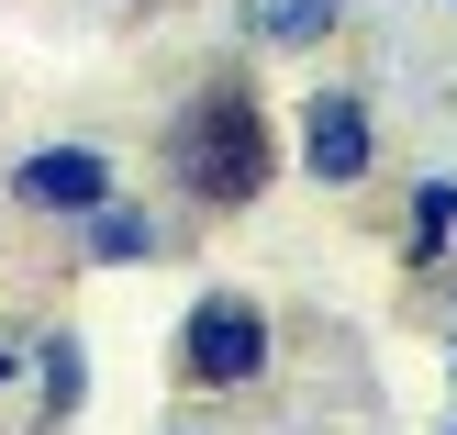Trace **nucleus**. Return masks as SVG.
<instances>
[{
  "instance_id": "nucleus-1",
  "label": "nucleus",
  "mask_w": 457,
  "mask_h": 435,
  "mask_svg": "<svg viewBox=\"0 0 457 435\" xmlns=\"http://www.w3.org/2000/svg\"><path fill=\"white\" fill-rule=\"evenodd\" d=\"M168 168H179V190H201V201H257L268 190V112L245 101V89H201V101L179 112V134H168Z\"/></svg>"
},
{
  "instance_id": "nucleus-2",
  "label": "nucleus",
  "mask_w": 457,
  "mask_h": 435,
  "mask_svg": "<svg viewBox=\"0 0 457 435\" xmlns=\"http://www.w3.org/2000/svg\"><path fill=\"white\" fill-rule=\"evenodd\" d=\"M179 357H190V380L235 391V380H257V369H268V313L245 302V290H212V302L190 313V335H179Z\"/></svg>"
},
{
  "instance_id": "nucleus-3",
  "label": "nucleus",
  "mask_w": 457,
  "mask_h": 435,
  "mask_svg": "<svg viewBox=\"0 0 457 435\" xmlns=\"http://www.w3.org/2000/svg\"><path fill=\"white\" fill-rule=\"evenodd\" d=\"M12 201H34V213H89V201H112V156L101 146H45V156H22Z\"/></svg>"
},
{
  "instance_id": "nucleus-4",
  "label": "nucleus",
  "mask_w": 457,
  "mask_h": 435,
  "mask_svg": "<svg viewBox=\"0 0 457 435\" xmlns=\"http://www.w3.org/2000/svg\"><path fill=\"white\" fill-rule=\"evenodd\" d=\"M302 156H312V179H324V190H346V179L369 168V112H357L346 89H324V101H312V134H302Z\"/></svg>"
},
{
  "instance_id": "nucleus-5",
  "label": "nucleus",
  "mask_w": 457,
  "mask_h": 435,
  "mask_svg": "<svg viewBox=\"0 0 457 435\" xmlns=\"http://www.w3.org/2000/svg\"><path fill=\"white\" fill-rule=\"evenodd\" d=\"M245 22H257L268 45H312L335 22V0H245Z\"/></svg>"
},
{
  "instance_id": "nucleus-6",
  "label": "nucleus",
  "mask_w": 457,
  "mask_h": 435,
  "mask_svg": "<svg viewBox=\"0 0 457 435\" xmlns=\"http://www.w3.org/2000/svg\"><path fill=\"white\" fill-rule=\"evenodd\" d=\"M89 246H101V257H134V246H145V213H112V201H89Z\"/></svg>"
},
{
  "instance_id": "nucleus-7",
  "label": "nucleus",
  "mask_w": 457,
  "mask_h": 435,
  "mask_svg": "<svg viewBox=\"0 0 457 435\" xmlns=\"http://www.w3.org/2000/svg\"><path fill=\"white\" fill-rule=\"evenodd\" d=\"M413 235H424V246L457 235V179H424V190H413Z\"/></svg>"
},
{
  "instance_id": "nucleus-8",
  "label": "nucleus",
  "mask_w": 457,
  "mask_h": 435,
  "mask_svg": "<svg viewBox=\"0 0 457 435\" xmlns=\"http://www.w3.org/2000/svg\"><path fill=\"white\" fill-rule=\"evenodd\" d=\"M79 380H89V369H79V335H56V347H45V391L79 402Z\"/></svg>"
},
{
  "instance_id": "nucleus-9",
  "label": "nucleus",
  "mask_w": 457,
  "mask_h": 435,
  "mask_svg": "<svg viewBox=\"0 0 457 435\" xmlns=\"http://www.w3.org/2000/svg\"><path fill=\"white\" fill-rule=\"evenodd\" d=\"M446 380H457V357H446Z\"/></svg>"
}]
</instances>
